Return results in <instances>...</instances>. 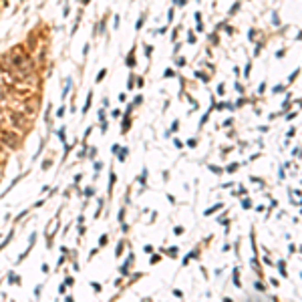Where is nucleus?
Returning a JSON list of instances; mask_svg holds the SVG:
<instances>
[{"label": "nucleus", "mask_w": 302, "mask_h": 302, "mask_svg": "<svg viewBox=\"0 0 302 302\" xmlns=\"http://www.w3.org/2000/svg\"><path fill=\"white\" fill-rule=\"evenodd\" d=\"M143 20H145V14H141V16H139V20H137V24H135V28H137V30H141V28H143Z\"/></svg>", "instance_id": "obj_1"}, {"label": "nucleus", "mask_w": 302, "mask_h": 302, "mask_svg": "<svg viewBox=\"0 0 302 302\" xmlns=\"http://www.w3.org/2000/svg\"><path fill=\"white\" fill-rule=\"evenodd\" d=\"M119 22H121V18H119V14H115L113 16V28H119Z\"/></svg>", "instance_id": "obj_2"}, {"label": "nucleus", "mask_w": 302, "mask_h": 302, "mask_svg": "<svg viewBox=\"0 0 302 302\" xmlns=\"http://www.w3.org/2000/svg\"><path fill=\"white\" fill-rule=\"evenodd\" d=\"M105 75H107V69H103V71L97 75V83H99V81H103V79H105Z\"/></svg>", "instance_id": "obj_3"}, {"label": "nucleus", "mask_w": 302, "mask_h": 302, "mask_svg": "<svg viewBox=\"0 0 302 302\" xmlns=\"http://www.w3.org/2000/svg\"><path fill=\"white\" fill-rule=\"evenodd\" d=\"M81 2H83V4H89V2H91V0H81Z\"/></svg>", "instance_id": "obj_4"}]
</instances>
